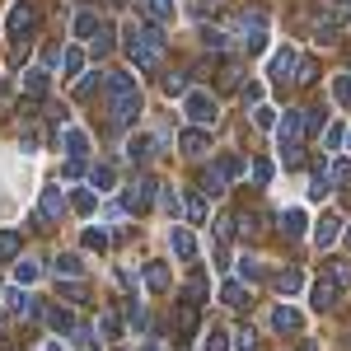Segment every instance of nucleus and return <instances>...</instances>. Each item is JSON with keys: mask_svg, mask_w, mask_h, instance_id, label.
<instances>
[{"mask_svg": "<svg viewBox=\"0 0 351 351\" xmlns=\"http://www.w3.org/2000/svg\"><path fill=\"white\" fill-rule=\"evenodd\" d=\"M127 56H132V66L136 71H160V61H164V52H169V43H164V33L155 24H141V28H127Z\"/></svg>", "mask_w": 351, "mask_h": 351, "instance_id": "obj_1", "label": "nucleus"}, {"mask_svg": "<svg viewBox=\"0 0 351 351\" xmlns=\"http://www.w3.org/2000/svg\"><path fill=\"white\" fill-rule=\"evenodd\" d=\"M104 89H108V122L112 127H132L136 112H141V89H136V80L112 71L108 80H104Z\"/></svg>", "mask_w": 351, "mask_h": 351, "instance_id": "obj_2", "label": "nucleus"}, {"mask_svg": "<svg viewBox=\"0 0 351 351\" xmlns=\"http://www.w3.org/2000/svg\"><path fill=\"white\" fill-rule=\"evenodd\" d=\"M300 136H304V112H286V122L276 127V150L291 169L300 164Z\"/></svg>", "mask_w": 351, "mask_h": 351, "instance_id": "obj_3", "label": "nucleus"}, {"mask_svg": "<svg viewBox=\"0 0 351 351\" xmlns=\"http://www.w3.org/2000/svg\"><path fill=\"white\" fill-rule=\"evenodd\" d=\"M33 28H38V10H33L28 0H19V5L10 10V19H5V33H10V38L24 47L28 38H33Z\"/></svg>", "mask_w": 351, "mask_h": 351, "instance_id": "obj_4", "label": "nucleus"}, {"mask_svg": "<svg viewBox=\"0 0 351 351\" xmlns=\"http://www.w3.org/2000/svg\"><path fill=\"white\" fill-rule=\"evenodd\" d=\"M183 112L192 117V127H211L216 122V99L202 94V89H192V94H183Z\"/></svg>", "mask_w": 351, "mask_h": 351, "instance_id": "obj_5", "label": "nucleus"}, {"mask_svg": "<svg viewBox=\"0 0 351 351\" xmlns=\"http://www.w3.org/2000/svg\"><path fill=\"white\" fill-rule=\"evenodd\" d=\"M155 192H160V183H155V178H136L132 188H127V211H150Z\"/></svg>", "mask_w": 351, "mask_h": 351, "instance_id": "obj_6", "label": "nucleus"}, {"mask_svg": "<svg viewBox=\"0 0 351 351\" xmlns=\"http://www.w3.org/2000/svg\"><path fill=\"white\" fill-rule=\"evenodd\" d=\"M61 211H66V192H61V188H47V192H43L38 216H33V225H47V220H56Z\"/></svg>", "mask_w": 351, "mask_h": 351, "instance_id": "obj_7", "label": "nucleus"}, {"mask_svg": "<svg viewBox=\"0 0 351 351\" xmlns=\"http://www.w3.org/2000/svg\"><path fill=\"white\" fill-rule=\"evenodd\" d=\"M309 304H314V309H332V304H337V281H332V276H319L314 291H309Z\"/></svg>", "mask_w": 351, "mask_h": 351, "instance_id": "obj_8", "label": "nucleus"}, {"mask_svg": "<svg viewBox=\"0 0 351 351\" xmlns=\"http://www.w3.org/2000/svg\"><path fill=\"white\" fill-rule=\"evenodd\" d=\"M337 234H342V220H337V216H324L319 225H314V243H319V248H332Z\"/></svg>", "mask_w": 351, "mask_h": 351, "instance_id": "obj_9", "label": "nucleus"}, {"mask_svg": "<svg viewBox=\"0 0 351 351\" xmlns=\"http://www.w3.org/2000/svg\"><path fill=\"white\" fill-rule=\"evenodd\" d=\"M271 328H276V332H300V328H304V319H300V309L281 304V309L271 314Z\"/></svg>", "mask_w": 351, "mask_h": 351, "instance_id": "obj_10", "label": "nucleus"}, {"mask_svg": "<svg viewBox=\"0 0 351 351\" xmlns=\"http://www.w3.org/2000/svg\"><path fill=\"white\" fill-rule=\"evenodd\" d=\"M80 271H84V263L75 258V253H61V258H52V276H56V281H61V276H66V281H75Z\"/></svg>", "mask_w": 351, "mask_h": 351, "instance_id": "obj_11", "label": "nucleus"}, {"mask_svg": "<svg viewBox=\"0 0 351 351\" xmlns=\"http://www.w3.org/2000/svg\"><path fill=\"white\" fill-rule=\"evenodd\" d=\"M178 145H183V155H192V160H197V155H206V145H211V141H206V132H202V127H192V132L178 136Z\"/></svg>", "mask_w": 351, "mask_h": 351, "instance_id": "obj_12", "label": "nucleus"}, {"mask_svg": "<svg viewBox=\"0 0 351 351\" xmlns=\"http://www.w3.org/2000/svg\"><path fill=\"white\" fill-rule=\"evenodd\" d=\"M169 243H173V253H178L183 263H192V258H197V239H192V230H173V234H169Z\"/></svg>", "mask_w": 351, "mask_h": 351, "instance_id": "obj_13", "label": "nucleus"}, {"mask_svg": "<svg viewBox=\"0 0 351 351\" xmlns=\"http://www.w3.org/2000/svg\"><path fill=\"white\" fill-rule=\"evenodd\" d=\"M61 141H66V155H71V160H84V155H89V136L75 132V127H66Z\"/></svg>", "mask_w": 351, "mask_h": 351, "instance_id": "obj_14", "label": "nucleus"}, {"mask_svg": "<svg viewBox=\"0 0 351 351\" xmlns=\"http://www.w3.org/2000/svg\"><path fill=\"white\" fill-rule=\"evenodd\" d=\"M24 94L28 99H47V71H24Z\"/></svg>", "mask_w": 351, "mask_h": 351, "instance_id": "obj_15", "label": "nucleus"}, {"mask_svg": "<svg viewBox=\"0 0 351 351\" xmlns=\"http://www.w3.org/2000/svg\"><path fill=\"white\" fill-rule=\"evenodd\" d=\"M295 71V47H281V52L271 56V80H286Z\"/></svg>", "mask_w": 351, "mask_h": 351, "instance_id": "obj_16", "label": "nucleus"}, {"mask_svg": "<svg viewBox=\"0 0 351 351\" xmlns=\"http://www.w3.org/2000/svg\"><path fill=\"white\" fill-rule=\"evenodd\" d=\"M281 234H286V239H300V234H304V211H300V206L281 211Z\"/></svg>", "mask_w": 351, "mask_h": 351, "instance_id": "obj_17", "label": "nucleus"}, {"mask_svg": "<svg viewBox=\"0 0 351 351\" xmlns=\"http://www.w3.org/2000/svg\"><path fill=\"white\" fill-rule=\"evenodd\" d=\"M145 286H150L155 295H164V291H169V267H164V263H145Z\"/></svg>", "mask_w": 351, "mask_h": 351, "instance_id": "obj_18", "label": "nucleus"}, {"mask_svg": "<svg viewBox=\"0 0 351 351\" xmlns=\"http://www.w3.org/2000/svg\"><path fill=\"white\" fill-rule=\"evenodd\" d=\"M220 300H225L230 309H243V304H253V300H248V291H243V281H225V286H220Z\"/></svg>", "mask_w": 351, "mask_h": 351, "instance_id": "obj_19", "label": "nucleus"}, {"mask_svg": "<svg viewBox=\"0 0 351 351\" xmlns=\"http://www.w3.org/2000/svg\"><path fill=\"white\" fill-rule=\"evenodd\" d=\"M47 328H52V332H75V314L61 309V304H52V309H47Z\"/></svg>", "mask_w": 351, "mask_h": 351, "instance_id": "obj_20", "label": "nucleus"}, {"mask_svg": "<svg viewBox=\"0 0 351 351\" xmlns=\"http://www.w3.org/2000/svg\"><path fill=\"white\" fill-rule=\"evenodd\" d=\"M89 183H94L99 192H112V183H117V169H112V164H94V169H89Z\"/></svg>", "mask_w": 351, "mask_h": 351, "instance_id": "obj_21", "label": "nucleus"}, {"mask_svg": "<svg viewBox=\"0 0 351 351\" xmlns=\"http://www.w3.org/2000/svg\"><path fill=\"white\" fill-rule=\"evenodd\" d=\"M271 281H276V291H281V295H295L300 286H304V276H300L295 267H286V271H276V276H271Z\"/></svg>", "mask_w": 351, "mask_h": 351, "instance_id": "obj_22", "label": "nucleus"}, {"mask_svg": "<svg viewBox=\"0 0 351 351\" xmlns=\"http://www.w3.org/2000/svg\"><path fill=\"white\" fill-rule=\"evenodd\" d=\"M89 47H94V56H108L112 52V28L99 24V28H94V38H89Z\"/></svg>", "mask_w": 351, "mask_h": 351, "instance_id": "obj_23", "label": "nucleus"}, {"mask_svg": "<svg viewBox=\"0 0 351 351\" xmlns=\"http://www.w3.org/2000/svg\"><path fill=\"white\" fill-rule=\"evenodd\" d=\"M291 75H295L300 84H314V80H319V61H314V56H304V61H295V71H291Z\"/></svg>", "mask_w": 351, "mask_h": 351, "instance_id": "obj_24", "label": "nucleus"}, {"mask_svg": "<svg viewBox=\"0 0 351 351\" xmlns=\"http://www.w3.org/2000/svg\"><path fill=\"white\" fill-rule=\"evenodd\" d=\"M61 71H66V75H80L84 71V52L80 47H66V52H61Z\"/></svg>", "mask_w": 351, "mask_h": 351, "instance_id": "obj_25", "label": "nucleus"}, {"mask_svg": "<svg viewBox=\"0 0 351 351\" xmlns=\"http://www.w3.org/2000/svg\"><path fill=\"white\" fill-rule=\"evenodd\" d=\"M127 155H132V160H141V164H145V160H150V155H155V141H150V136H136L132 145H127Z\"/></svg>", "mask_w": 351, "mask_h": 351, "instance_id": "obj_26", "label": "nucleus"}, {"mask_svg": "<svg viewBox=\"0 0 351 351\" xmlns=\"http://www.w3.org/2000/svg\"><path fill=\"white\" fill-rule=\"evenodd\" d=\"M145 14H150L155 24H164V19H173V0H145Z\"/></svg>", "mask_w": 351, "mask_h": 351, "instance_id": "obj_27", "label": "nucleus"}, {"mask_svg": "<svg viewBox=\"0 0 351 351\" xmlns=\"http://www.w3.org/2000/svg\"><path fill=\"white\" fill-rule=\"evenodd\" d=\"M178 332H197V304H178Z\"/></svg>", "mask_w": 351, "mask_h": 351, "instance_id": "obj_28", "label": "nucleus"}, {"mask_svg": "<svg viewBox=\"0 0 351 351\" xmlns=\"http://www.w3.org/2000/svg\"><path fill=\"white\" fill-rule=\"evenodd\" d=\"M75 38H94V28H99V14H89V10H84V14H75Z\"/></svg>", "mask_w": 351, "mask_h": 351, "instance_id": "obj_29", "label": "nucleus"}, {"mask_svg": "<svg viewBox=\"0 0 351 351\" xmlns=\"http://www.w3.org/2000/svg\"><path fill=\"white\" fill-rule=\"evenodd\" d=\"M38 276H43V267H38V263H14V281H19V286H33Z\"/></svg>", "mask_w": 351, "mask_h": 351, "instance_id": "obj_30", "label": "nucleus"}, {"mask_svg": "<svg viewBox=\"0 0 351 351\" xmlns=\"http://www.w3.org/2000/svg\"><path fill=\"white\" fill-rule=\"evenodd\" d=\"M155 197H160V206L169 211V216H178V211H183V202H178V192H173V188H160Z\"/></svg>", "mask_w": 351, "mask_h": 351, "instance_id": "obj_31", "label": "nucleus"}, {"mask_svg": "<svg viewBox=\"0 0 351 351\" xmlns=\"http://www.w3.org/2000/svg\"><path fill=\"white\" fill-rule=\"evenodd\" d=\"M328 276H332L337 286H351V263L347 258H332V271H328Z\"/></svg>", "mask_w": 351, "mask_h": 351, "instance_id": "obj_32", "label": "nucleus"}, {"mask_svg": "<svg viewBox=\"0 0 351 351\" xmlns=\"http://www.w3.org/2000/svg\"><path fill=\"white\" fill-rule=\"evenodd\" d=\"M19 253V234L14 230H0V258H14Z\"/></svg>", "mask_w": 351, "mask_h": 351, "instance_id": "obj_33", "label": "nucleus"}, {"mask_svg": "<svg viewBox=\"0 0 351 351\" xmlns=\"http://www.w3.org/2000/svg\"><path fill=\"white\" fill-rule=\"evenodd\" d=\"M164 94H169V99H183V94H188V80H183V75H164Z\"/></svg>", "mask_w": 351, "mask_h": 351, "instance_id": "obj_34", "label": "nucleus"}, {"mask_svg": "<svg viewBox=\"0 0 351 351\" xmlns=\"http://www.w3.org/2000/svg\"><path fill=\"white\" fill-rule=\"evenodd\" d=\"M71 206H75L80 216H89V211L99 206V197H94V192H75V197H71Z\"/></svg>", "mask_w": 351, "mask_h": 351, "instance_id": "obj_35", "label": "nucleus"}, {"mask_svg": "<svg viewBox=\"0 0 351 351\" xmlns=\"http://www.w3.org/2000/svg\"><path fill=\"white\" fill-rule=\"evenodd\" d=\"M253 127H276V112L267 104H253Z\"/></svg>", "mask_w": 351, "mask_h": 351, "instance_id": "obj_36", "label": "nucleus"}, {"mask_svg": "<svg viewBox=\"0 0 351 351\" xmlns=\"http://www.w3.org/2000/svg\"><path fill=\"white\" fill-rule=\"evenodd\" d=\"M234 347L239 351H258V332H253V328H239V332H234Z\"/></svg>", "mask_w": 351, "mask_h": 351, "instance_id": "obj_37", "label": "nucleus"}, {"mask_svg": "<svg viewBox=\"0 0 351 351\" xmlns=\"http://www.w3.org/2000/svg\"><path fill=\"white\" fill-rule=\"evenodd\" d=\"M332 99H337V104H351V75H337V80H332Z\"/></svg>", "mask_w": 351, "mask_h": 351, "instance_id": "obj_38", "label": "nucleus"}, {"mask_svg": "<svg viewBox=\"0 0 351 351\" xmlns=\"http://www.w3.org/2000/svg\"><path fill=\"white\" fill-rule=\"evenodd\" d=\"M84 248H108V230H84Z\"/></svg>", "mask_w": 351, "mask_h": 351, "instance_id": "obj_39", "label": "nucleus"}, {"mask_svg": "<svg viewBox=\"0 0 351 351\" xmlns=\"http://www.w3.org/2000/svg\"><path fill=\"white\" fill-rule=\"evenodd\" d=\"M239 276H243V281H258V276H263V263H258V258H243V263H239Z\"/></svg>", "mask_w": 351, "mask_h": 351, "instance_id": "obj_40", "label": "nucleus"}, {"mask_svg": "<svg viewBox=\"0 0 351 351\" xmlns=\"http://www.w3.org/2000/svg\"><path fill=\"white\" fill-rule=\"evenodd\" d=\"M188 220H192V225L206 220V202H202V197H188Z\"/></svg>", "mask_w": 351, "mask_h": 351, "instance_id": "obj_41", "label": "nucleus"}, {"mask_svg": "<svg viewBox=\"0 0 351 351\" xmlns=\"http://www.w3.org/2000/svg\"><path fill=\"white\" fill-rule=\"evenodd\" d=\"M99 328H104L108 337H117V332H122V324H117V314H112V309H104V314H99Z\"/></svg>", "mask_w": 351, "mask_h": 351, "instance_id": "obj_42", "label": "nucleus"}, {"mask_svg": "<svg viewBox=\"0 0 351 351\" xmlns=\"http://www.w3.org/2000/svg\"><path fill=\"white\" fill-rule=\"evenodd\" d=\"M206 351H230V342H225V332H220V328L206 332Z\"/></svg>", "mask_w": 351, "mask_h": 351, "instance_id": "obj_43", "label": "nucleus"}, {"mask_svg": "<svg viewBox=\"0 0 351 351\" xmlns=\"http://www.w3.org/2000/svg\"><path fill=\"white\" fill-rule=\"evenodd\" d=\"M239 94H243V104H263V84H258V80H248Z\"/></svg>", "mask_w": 351, "mask_h": 351, "instance_id": "obj_44", "label": "nucleus"}, {"mask_svg": "<svg viewBox=\"0 0 351 351\" xmlns=\"http://www.w3.org/2000/svg\"><path fill=\"white\" fill-rule=\"evenodd\" d=\"M24 300H28V291H24V286H10V291H5V304H10V309H19Z\"/></svg>", "mask_w": 351, "mask_h": 351, "instance_id": "obj_45", "label": "nucleus"}, {"mask_svg": "<svg viewBox=\"0 0 351 351\" xmlns=\"http://www.w3.org/2000/svg\"><path fill=\"white\" fill-rule=\"evenodd\" d=\"M216 234H220V239H234V216H220L216 220Z\"/></svg>", "mask_w": 351, "mask_h": 351, "instance_id": "obj_46", "label": "nucleus"}, {"mask_svg": "<svg viewBox=\"0 0 351 351\" xmlns=\"http://www.w3.org/2000/svg\"><path fill=\"white\" fill-rule=\"evenodd\" d=\"M202 38H206V47H216V52H220V47H225V33H220V28H206Z\"/></svg>", "mask_w": 351, "mask_h": 351, "instance_id": "obj_47", "label": "nucleus"}, {"mask_svg": "<svg viewBox=\"0 0 351 351\" xmlns=\"http://www.w3.org/2000/svg\"><path fill=\"white\" fill-rule=\"evenodd\" d=\"M342 136H347V132H342V127H328V136H324V145H328V150H337V145H342Z\"/></svg>", "mask_w": 351, "mask_h": 351, "instance_id": "obj_48", "label": "nucleus"}, {"mask_svg": "<svg viewBox=\"0 0 351 351\" xmlns=\"http://www.w3.org/2000/svg\"><path fill=\"white\" fill-rule=\"evenodd\" d=\"M253 178H258V183H267V178H271V164L267 160H253Z\"/></svg>", "mask_w": 351, "mask_h": 351, "instance_id": "obj_49", "label": "nucleus"}, {"mask_svg": "<svg viewBox=\"0 0 351 351\" xmlns=\"http://www.w3.org/2000/svg\"><path fill=\"white\" fill-rule=\"evenodd\" d=\"M38 145H43V136H38V127H28L24 132V150H38Z\"/></svg>", "mask_w": 351, "mask_h": 351, "instance_id": "obj_50", "label": "nucleus"}, {"mask_svg": "<svg viewBox=\"0 0 351 351\" xmlns=\"http://www.w3.org/2000/svg\"><path fill=\"white\" fill-rule=\"evenodd\" d=\"M295 351H314V342H300V347Z\"/></svg>", "mask_w": 351, "mask_h": 351, "instance_id": "obj_51", "label": "nucleus"}, {"mask_svg": "<svg viewBox=\"0 0 351 351\" xmlns=\"http://www.w3.org/2000/svg\"><path fill=\"white\" fill-rule=\"evenodd\" d=\"M108 5H117V10H122V5H132V0H108Z\"/></svg>", "mask_w": 351, "mask_h": 351, "instance_id": "obj_52", "label": "nucleus"}, {"mask_svg": "<svg viewBox=\"0 0 351 351\" xmlns=\"http://www.w3.org/2000/svg\"><path fill=\"white\" fill-rule=\"evenodd\" d=\"M347 248H351V225H347Z\"/></svg>", "mask_w": 351, "mask_h": 351, "instance_id": "obj_53", "label": "nucleus"}, {"mask_svg": "<svg viewBox=\"0 0 351 351\" xmlns=\"http://www.w3.org/2000/svg\"><path fill=\"white\" fill-rule=\"evenodd\" d=\"M141 351H160V347H141Z\"/></svg>", "mask_w": 351, "mask_h": 351, "instance_id": "obj_54", "label": "nucleus"}]
</instances>
